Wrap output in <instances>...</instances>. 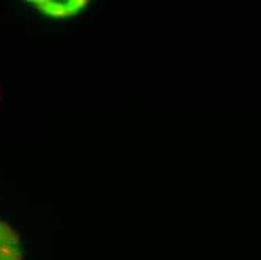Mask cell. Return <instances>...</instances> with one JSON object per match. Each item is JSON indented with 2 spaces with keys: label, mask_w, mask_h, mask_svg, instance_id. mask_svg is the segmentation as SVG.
I'll return each instance as SVG.
<instances>
[{
  "label": "cell",
  "mask_w": 261,
  "mask_h": 260,
  "mask_svg": "<svg viewBox=\"0 0 261 260\" xmlns=\"http://www.w3.org/2000/svg\"><path fill=\"white\" fill-rule=\"evenodd\" d=\"M0 260H24L21 238L5 220H0Z\"/></svg>",
  "instance_id": "1"
},
{
  "label": "cell",
  "mask_w": 261,
  "mask_h": 260,
  "mask_svg": "<svg viewBox=\"0 0 261 260\" xmlns=\"http://www.w3.org/2000/svg\"><path fill=\"white\" fill-rule=\"evenodd\" d=\"M35 8L42 12L44 15H48L53 18H69L75 14H79L83 8H86L87 2L81 0H71V2H51V0H36L32 2Z\"/></svg>",
  "instance_id": "2"
}]
</instances>
